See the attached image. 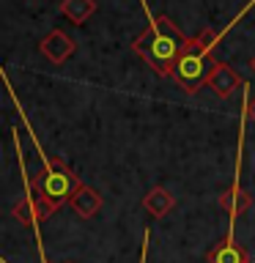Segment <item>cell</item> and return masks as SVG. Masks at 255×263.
<instances>
[{
  "instance_id": "6da1fadb",
  "label": "cell",
  "mask_w": 255,
  "mask_h": 263,
  "mask_svg": "<svg viewBox=\"0 0 255 263\" xmlns=\"http://www.w3.org/2000/svg\"><path fill=\"white\" fill-rule=\"evenodd\" d=\"M135 49L145 58V63L151 66L156 74L173 77L176 61L187 49V39L168 16H156V22L135 41Z\"/></svg>"
},
{
  "instance_id": "7a4b0ae2",
  "label": "cell",
  "mask_w": 255,
  "mask_h": 263,
  "mask_svg": "<svg viewBox=\"0 0 255 263\" xmlns=\"http://www.w3.org/2000/svg\"><path fill=\"white\" fill-rule=\"evenodd\" d=\"M214 33H206L203 39H192L187 41V49L181 52V58L176 61V69H173V80L178 82L187 93H195L197 88L209 80L211 74V61H209V49H211Z\"/></svg>"
},
{
  "instance_id": "3957f363",
  "label": "cell",
  "mask_w": 255,
  "mask_h": 263,
  "mask_svg": "<svg viewBox=\"0 0 255 263\" xmlns=\"http://www.w3.org/2000/svg\"><path fill=\"white\" fill-rule=\"evenodd\" d=\"M82 184H80V176H74L69 170L61 156H52L47 159V173H41L39 178L30 181V189L33 192H41L44 197H49L55 205H61L66 200H71V195L77 192Z\"/></svg>"
},
{
  "instance_id": "277c9868",
  "label": "cell",
  "mask_w": 255,
  "mask_h": 263,
  "mask_svg": "<svg viewBox=\"0 0 255 263\" xmlns=\"http://www.w3.org/2000/svg\"><path fill=\"white\" fill-rule=\"evenodd\" d=\"M206 85H209L220 99H228L239 85H242V80H239V74L230 69L228 63H222V61H220V63H214V66H211V74H209V80H206Z\"/></svg>"
},
{
  "instance_id": "5b68a950",
  "label": "cell",
  "mask_w": 255,
  "mask_h": 263,
  "mask_svg": "<svg viewBox=\"0 0 255 263\" xmlns=\"http://www.w3.org/2000/svg\"><path fill=\"white\" fill-rule=\"evenodd\" d=\"M69 205L74 209V214H77V217L90 219V217H96V214H99V209H102V195H99L94 186H85V184H82L77 192L71 195Z\"/></svg>"
},
{
  "instance_id": "8992f818",
  "label": "cell",
  "mask_w": 255,
  "mask_h": 263,
  "mask_svg": "<svg viewBox=\"0 0 255 263\" xmlns=\"http://www.w3.org/2000/svg\"><path fill=\"white\" fill-rule=\"evenodd\" d=\"M206 260H209V263H247L250 258H247L244 247L233 244V238H230V233H228L217 247H211V250H209Z\"/></svg>"
},
{
  "instance_id": "52a82bcc",
  "label": "cell",
  "mask_w": 255,
  "mask_h": 263,
  "mask_svg": "<svg viewBox=\"0 0 255 263\" xmlns=\"http://www.w3.org/2000/svg\"><path fill=\"white\" fill-rule=\"evenodd\" d=\"M41 52H44L52 63H63L66 58H69L74 52V41L66 36V33L61 30H52L49 36L41 41Z\"/></svg>"
},
{
  "instance_id": "ba28073f",
  "label": "cell",
  "mask_w": 255,
  "mask_h": 263,
  "mask_svg": "<svg viewBox=\"0 0 255 263\" xmlns=\"http://www.w3.org/2000/svg\"><path fill=\"white\" fill-rule=\"evenodd\" d=\"M173 205H176V197H173L165 186L148 189L145 197H143V209L151 214L154 219H159V217H165V214H170V211H173Z\"/></svg>"
},
{
  "instance_id": "9c48e42d",
  "label": "cell",
  "mask_w": 255,
  "mask_h": 263,
  "mask_svg": "<svg viewBox=\"0 0 255 263\" xmlns=\"http://www.w3.org/2000/svg\"><path fill=\"white\" fill-rule=\"evenodd\" d=\"M220 205L230 214V217H239V214H244L247 209H250V195H247L239 184H233L228 192L220 195Z\"/></svg>"
},
{
  "instance_id": "30bf717a",
  "label": "cell",
  "mask_w": 255,
  "mask_h": 263,
  "mask_svg": "<svg viewBox=\"0 0 255 263\" xmlns=\"http://www.w3.org/2000/svg\"><path fill=\"white\" fill-rule=\"evenodd\" d=\"M61 11H63V16H66L69 22L82 25L90 14L96 11V3H94V0H63V3H61Z\"/></svg>"
},
{
  "instance_id": "8fae6325",
  "label": "cell",
  "mask_w": 255,
  "mask_h": 263,
  "mask_svg": "<svg viewBox=\"0 0 255 263\" xmlns=\"http://www.w3.org/2000/svg\"><path fill=\"white\" fill-rule=\"evenodd\" d=\"M11 217L20 222V225H36V222H41V214H39V205L36 200L28 195V197H22V200H16L14 203V209H11Z\"/></svg>"
},
{
  "instance_id": "7c38bea8",
  "label": "cell",
  "mask_w": 255,
  "mask_h": 263,
  "mask_svg": "<svg viewBox=\"0 0 255 263\" xmlns=\"http://www.w3.org/2000/svg\"><path fill=\"white\" fill-rule=\"evenodd\" d=\"M250 118L255 121V99H252V102H250Z\"/></svg>"
},
{
  "instance_id": "4fadbf2b",
  "label": "cell",
  "mask_w": 255,
  "mask_h": 263,
  "mask_svg": "<svg viewBox=\"0 0 255 263\" xmlns=\"http://www.w3.org/2000/svg\"><path fill=\"white\" fill-rule=\"evenodd\" d=\"M250 66H252V71H255V58H252V63H250Z\"/></svg>"
},
{
  "instance_id": "5bb4252c",
  "label": "cell",
  "mask_w": 255,
  "mask_h": 263,
  "mask_svg": "<svg viewBox=\"0 0 255 263\" xmlns=\"http://www.w3.org/2000/svg\"><path fill=\"white\" fill-rule=\"evenodd\" d=\"M247 263H252V260H247Z\"/></svg>"
},
{
  "instance_id": "9a60e30c",
  "label": "cell",
  "mask_w": 255,
  "mask_h": 263,
  "mask_svg": "<svg viewBox=\"0 0 255 263\" xmlns=\"http://www.w3.org/2000/svg\"><path fill=\"white\" fill-rule=\"evenodd\" d=\"M66 263H71V260H66Z\"/></svg>"
}]
</instances>
